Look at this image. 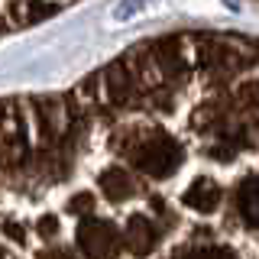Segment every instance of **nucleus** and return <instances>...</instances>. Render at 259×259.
<instances>
[{
    "label": "nucleus",
    "mask_w": 259,
    "mask_h": 259,
    "mask_svg": "<svg viewBox=\"0 0 259 259\" xmlns=\"http://www.w3.org/2000/svg\"><path fill=\"white\" fill-rule=\"evenodd\" d=\"M0 259H259V36L162 32L0 97Z\"/></svg>",
    "instance_id": "1"
},
{
    "label": "nucleus",
    "mask_w": 259,
    "mask_h": 259,
    "mask_svg": "<svg viewBox=\"0 0 259 259\" xmlns=\"http://www.w3.org/2000/svg\"><path fill=\"white\" fill-rule=\"evenodd\" d=\"M75 4L81 0H0V39L39 26V23L71 10Z\"/></svg>",
    "instance_id": "2"
}]
</instances>
